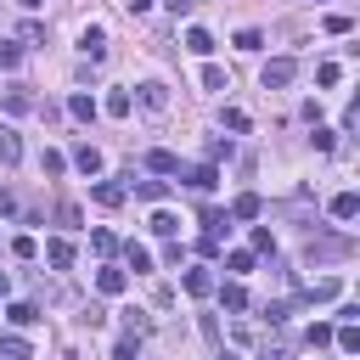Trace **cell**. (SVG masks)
Listing matches in <instances>:
<instances>
[{"label": "cell", "instance_id": "1", "mask_svg": "<svg viewBox=\"0 0 360 360\" xmlns=\"http://www.w3.org/2000/svg\"><path fill=\"white\" fill-rule=\"evenodd\" d=\"M259 79H264V90H287V84L298 79V62H292V56H270Z\"/></svg>", "mask_w": 360, "mask_h": 360}, {"label": "cell", "instance_id": "2", "mask_svg": "<svg viewBox=\"0 0 360 360\" xmlns=\"http://www.w3.org/2000/svg\"><path fill=\"white\" fill-rule=\"evenodd\" d=\"M135 101H141L146 112H163V107H169V84H163V79H146V84L135 90Z\"/></svg>", "mask_w": 360, "mask_h": 360}, {"label": "cell", "instance_id": "3", "mask_svg": "<svg viewBox=\"0 0 360 360\" xmlns=\"http://www.w3.org/2000/svg\"><path fill=\"white\" fill-rule=\"evenodd\" d=\"M45 264H51V270H68V264H73V242H68V236H51V242H45Z\"/></svg>", "mask_w": 360, "mask_h": 360}, {"label": "cell", "instance_id": "4", "mask_svg": "<svg viewBox=\"0 0 360 360\" xmlns=\"http://www.w3.org/2000/svg\"><path fill=\"white\" fill-rule=\"evenodd\" d=\"M79 51H84L90 62H101V56H107V34H101V28H84V34H79Z\"/></svg>", "mask_w": 360, "mask_h": 360}, {"label": "cell", "instance_id": "5", "mask_svg": "<svg viewBox=\"0 0 360 360\" xmlns=\"http://www.w3.org/2000/svg\"><path fill=\"white\" fill-rule=\"evenodd\" d=\"M264 214V202H259V191H242L236 202H231V219H259Z\"/></svg>", "mask_w": 360, "mask_h": 360}, {"label": "cell", "instance_id": "6", "mask_svg": "<svg viewBox=\"0 0 360 360\" xmlns=\"http://www.w3.org/2000/svg\"><path fill=\"white\" fill-rule=\"evenodd\" d=\"M180 287H186L191 298H208V292H214V276H208V270L197 264V270H186V281H180Z\"/></svg>", "mask_w": 360, "mask_h": 360}, {"label": "cell", "instance_id": "7", "mask_svg": "<svg viewBox=\"0 0 360 360\" xmlns=\"http://www.w3.org/2000/svg\"><path fill=\"white\" fill-rule=\"evenodd\" d=\"M17 158H22V141H17V129H11V124H0V163L11 169Z\"/></svg>", "mask_w": 360, "mask_h": 360}, {"label": "cell", "instance_id": "8", "mask_svg": "<svg viewBox=\"0 0 360 360\" xmlns=\"http://www.w3.org/2000/svg\"><path fill=\"white\" fill-rule=\"evenodd\" d=\"M68 118H79V124H90V118H96V101H90L84 90H73V96H68Z\"/></svg>", "mask_w": 360, "mask_h": 360}, {"label": "cell", "instance_id": "9", "mask_svg": "<svg viewBox=\"0 0 360 360\" xmlns=\"http://www.w3.org/2000/svg\"><path fill=\"white\" fill-rule=\"evenodd\" d=\"M73 163H79V174H101V152L84 141V146H73Z\"/></svg>", "mask_w": 360, "mask_h": 360}, {"label": "cell", "instance_id": "10", "mask_svg": "<svg viewBox=\"0 0 360 360\" xmlns=\"http://www.w3.org/2000/svg\"><path fill=\"white\" fill-rule=\"evenodd\" d=\"M124 281H129V276H124V270H118V264H107V270H101V276H96V287H101V292H107V298H118V292H124Z\"/></svg>", "mask_w": 360, "mask_h": 360}, {"label": "cell", "instance_id": "11", "mask_svg": "<svg viewBox=\"0 0 360 360\" xmlns=\"http://www.w3.org/2000/svg\"><path fill=\"white\" fill-rule=\"evenodd\" d=\"M186 51H191V56H208V51H214V34H208V28H186Z\"/></svg>", "mask_w": 360, "mask_h": 360}, {"label": "cell", "instance_id": "12", "mask_svg": "<svg viewBox=\"0 0 360 360\" xmlns=\"http://www.w3.org/2000/svg\"><path fill=\"white\" fill-rule=\"evenodd\" d=\"M214 186H219V169L214 163H197L191 169V191H214Z\"/></svg>", "mask_w": 360, "mask_h": 360}, {"label": "cell", "instance_id": "13", "mask_svg": "<svg viewBox=\"0 0 360 360\" xmlns=\"http://www.w3.org/2000/svg\"><path fill=\"white\" fill-rule=\"evenodd\" d=\"M354 214H360V197L354 191H338L332 197V219H354Z\"/></svg>", "mask_w": 360, "mask_h": 360}, {"label": "cell", "instance_id": "14", "mask_svg": "<svg viewBox=\"0 0 360 360\" xmlns=\"http://www.w3.org/2000/svg\"><path fill=\"white\" fill-rule=\"evenodd\" d=\"M146 169H158V174H174V169H180V158L158 146V152H146Z\"/></svg>", "mask_w": 360, "mask_h": 360}, {"label": "cell", "instance_id": "15", "mask_svg": "<svg viewBox=\"0 0 360 360\" xmlns=\"http://www.w3.org/2000/svg\"><path fill=\"white\" fill-rule=\"evenodd\" d=\"M152 231H158V236H169V242H174V236H180V219H174V214H169V208H158V214H152Z\"/></svg>", "mask_w": 360, "mask_h": 360}, {"label": "cell", "instance_id": "16", "mask_svg": "<svg viewBox=\"0 0 360 360\" xmlns=\"http://www.w3.org/2000/svg\"><path fill=\"white\" fill-rule=\"evenodd\" d=\"M219 304H225V309H248V292H242V281H225V287H219Z\"/></svg>", "mask_w": 360, "mask_h": 360}, {"label": "cell", "instance_id": "17", "mask_svg": "<svg viewBox=\"0 0 360 360\" xmlns=\"http://www.w3.org/2000/svg\"><path fill=\"white\" fill-rule=\"evenodd\" d=\"M6 321H11V326H34V321H39V304H11Z\"/></svg>", "mask_w": 360, "mask_h": 360}, {"label": "cell", "instance_id": "18", "mask_svg": "<svg viewBox=\"0 0 360 360\" xmlns=\"http://www.w3.org/2000/svg\"><path fill=\"white\" fill-rule=\"evenodd\" d=\"M28 107H34V96H28L22 84H11V90H6V112H28Z\"/></svg>", "mask_w": 360, "mask_h": 360}, {"label": "cell", "instance_id": "19", "mask_svg": "<svg viewBox=\"0 0 360 360\" xmlns=\"http://www.w3.org/2000/svg\"><path fill=\"white\" fill-rule=\"evenodd\" d=\"M96 202H101V208H118V202H124V186L101 180V186H96Z\"/></svg>", "mask_w": 360, "mask_h": 360}, {"label": "cell", "instance_id": "20", "mask_svg": "<svg viewBox=\"0 0 360 360\" xmlns=\"http://www.w3.org/2000/svg\"><path fill=\"white\" fill-rule=\"evenodd\" d=\"M124 259H129V270H135V276H141V270H152V253H146L141 242H129V248H124Z\"/></svg>", "mask_w": 360, "mask_h": 360}, {"label": "cell", "instance_id": "21", "mask_svg": "<svg viewBox=\"0 0 360 360\" xmlns=\"http://www.w3.org/2000/svg\"><path fill=\"white\" fill-rule=\"evenodd\" d=\"M326 298H338V281H332V276H321V281L309 287V304H326Z\"/></svg>", "mask_w": 360, "mask_h": 360}, {"label": "cell", "instance_id": "22", "mask_svg": "<svg viewBox=\"0 0 360 360\" xmlns=\"http://www.w3.org/2000/svg\"><path fill=\"white\" fill-rule=\"evenodd\" d=\"M332 343H338L343 354H354V349H360V332H354V326H338V332H332Z\"/></svg>", "mask_w": 360, "mask_h": 360}, {"label": "cell", "instance_id": "23", "mask_svg": "<svg viewBox=\"0 0 360 360\" xmlns=\"http://www.w3.org/2000/svg\"><path fill=\"white\" fill-rule=\"evenodd\" d=\"M225 84H231V79H225V68H214V62H208V68H202V90H225Z\"/></svg>", "mask_w": 360, "mask_h": 360}, {"label": "cell", "instance_id": "24", "mask_svg": "<svg viewBox=\"0 0 360 360\" xmlns=\"http://www.w3.org/2000/svg\"><path fill=\"white\" fill-rule=\"evenodd\" d=\"M338 79H343V68H338V62H321V68H315V84H326V90H332Z\"/></svg>", "mask_w": 360, "mask_h": 360}, {"label": "cell", "instance_id": "25", "mask_svg": "<svg viewBox=\"0 0 360 360\" xmlns=\"http://www.w3.org/2000/svg\"><path fill=\"white\" fill-rule=\"evenodd\" d=\"M107 112H112V118H129V90H112V96H107Z\"/></svg>", "mask_w": 360, "mask_h": 360}, {"label": "cell", "instance_id": "26", "mask_svg": "<svg viewBox=\"0 0 360 360\" xmlns=\"http://www.w3.org/2000/svg\"><path fill=\"white\" fill-rule=\"evenodd\" d=\"M304 338H309V349H326V343H332V326H326V321H315Z\"/></svg>", "mask_w": 360, "mask_h": 360}, {"label": "cell", "instance_id": "27", "mask_svg": "<svg viewBox=\"0 0 360 360\" xmlns=\"http://www.w3.org/2000/svg\"><path fill=\"white\" fill-rule=\"evenodd\" d=\"M0 354H6V360H28V343H22V338H0Z\"/></svg>", "mask_w": 360, "mask_h": 360}, {"label": "cell", "instance_id": "28", "mask_svg": "<svg viewBox=\"0 0 360 360\" xmlns=\"http://www.w3.org/2000/svg\"><path fill=\"white\" fill-rule=\"evenodd\" d=\"M135 191H141V197H146V202H163V191H169V186H163V180H141V186H135Z\"/></svg>", "mask_w": 360, "mask_h": 360}, {"label": "cell", "instance_id": "29", "mask_svg": "<svg viewBox=\"0 0 360 360\" xmlns=\"http://www.w3.org/2000/svg\"><path fill=\"white\" fill-rule=\"evenodd\" d=\"M141 354V338H118V349H112V360H135Z\"/></svg>", "mask_w": 360, "mask_h": 360}, {"label": "cell", "instance_id": "30", "mask_svg": "<svg viewBox=\"0 0 360 360\" xmlns=\"http://www.w3.org/2000/svg\"><path fill=\"white\" fill-rule=\"evenodd\" d=\"M236 45H242V51H259V45H264V34H259V28H242V34H236Z\"/></svg>", "mask_w": 360, "mask_h": 360}, {"label": "cell", "instance_id": "31", "mask_svg": "<svg viewBox=\"0 0 360 360\" xmlns=\"http://www.w3.org/2000/svg\"><path fill=\"white\" fill-rule=\"evenodd\" d=\"M39 169H45V174H62V169H68V158H62V152H45V158H39Z\"/></svg>", "mask_w": 360, "mask_h": 360}, {"label": "cell", "instance_id": "32", "mask_svg": "<svg viewBox=\"0 0 360 360\" xmlns=\"http://www.w3.org/2000/svg\"><path fill=\"white\" fill-rule=\"evenodd\" d=\"M225 264H231V270H236V276H242V270H253V253H248V248H236V253H231V259H225Z\"/></svg>", "mask_w": 360, "mask_h": 360}, {"label": "cell", "instance_id": "33", "mask_svg": "<svg viewBox=\"0 0 360 360\" xmlns=\"http://www.w3.org/2000/svg\"><path fill=\"white\" fill-rule=\"evenodd\" d=\"M270 248H276V236H270V231L259 225V231H253V253H270Z\"/></svg>", "mask_w": 360, "mask_h": 360}, {"label": "cell", "instance_id": "34", "mask_svg": "<svg viewBox=\"0 0 360 360\" xmlns=\"http://www.w3.org/2000/svg\"><path fill=\"white\" fill-rule=\"evenodd\" d=\"M11 253H17V259H34L39 248H34V236H17V242H11Z\"/></svg>", "mask_w": 360, "mask_h": 360}, {"label": "cell", "instance_id": "35", "mask_svg": "<svg viewBox=\"0 0 360 360\" xmlns=\"http://www.w3.org/2000/svg\"><path fill=\"white\" fill-rule=\"evenodd\" d=\"M259 360H287V343H281V338H276V343H264V349H259Z\"/></svg>", "mask_w": 360, "mask_h": 360}, {"label": "cell", "instance_id": "36", "mask_svg": "<svg viewBox=\"0 0 360 360\" xmlns=\"http://www.w3.org/2000/svg\"><path fill=\"white\" fill-rule=\"evenodd\" d=\"M163 6H169L174 17H191V11H197V0H163Z\"/></svg>", "mask_w": 360, "mask_h": 360}, {"label": "cell", "instance_id": "37", "mask_svg": "<svg viewBox=\"0 0 360 360\" xmlns=\"http://www.w3.org/2000/svg\"><path fill=\"white\" fill-rule=\"evenodd\" d=\"M17 56H22L17 45H0V68H17Z\"/></svg>", "mask_w": 360, "mask_h": 360}, {"label": "cell", "instance_id": "38", "mask_svg": "<svg viewBox=\"0 0 360 360\" xmlns=\"http://www.w3.org/2000/svg\"><path fill=\"white\" fill-rule=\"evenodd\" d=\"M146 6H152V0H129V11H146Z\"/></svg>", "mask_w": 360, "mask_h": 360}, {"label": "cell", "instance_id": "39", "mask_svg": "<svg viewBox=\"0 0 360 360\" xmlns=\"http://www.w3.org/2000/svg\"><path fill=\"white\" fill-rule=\"evenodd\" d=\"M17 6H22V11H34V6H45V0H17Z\"/></svg>", "mask_w": 360, "mask_h": 360}, {"label": "cell", "instance_id": "40", "mask_svg": "<svg viewBox=\"0 0 360 360\" xmlns=\"http://www.w3.org/2000/svg\"><path fill=\"white\" fill-rule=\"evenodd\" d=\"M0 292H6V270H0Z\"/></svg>", "mask_w": 360, "mask_h": 360}]
</instances>
